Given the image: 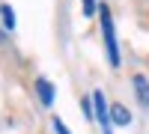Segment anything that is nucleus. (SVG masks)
I'll return each mask as SVG.
<instances>
[{"mask_svg": "<svg viewBox=\"0 0 149 134\" xmlns=\"http://www.w3.org/2000/svg\"><path fill=\"white\" fill-rule=\"evenodd\" d=\"M98 21H102V36H104V51L110 66H119V45H116V30H113V15H110V6H98Z\"/></svg>", "mask_w": 149, "mask_h": 134, "instance_id": "1", "label": "nucleus"}, {"mask_svg": "<svg viewBox=\"0 0 149 134\" xmlns=\"http://www.w3.org/2000/svg\"><path fill=\"white\" fill-rule=\"evenodd\" d=\"M93 110H95V122L102 125V131H104V134H113V131H110V107H107V101H104V92H102V90L93 92Z\"/></svg>", "mask_w": 149, "mask_h": 134, "instance_id": "2", "label": "nucleus"}, {"mask_svg": "<svg viewBox=\"0 0 149 134\" xmlns=\"http://www.w3.org/2000/svg\"><path fill=\"white\" fill-rule=\"evenodd\" d=\"M36 92H39V101H42L45 107L54 104V83L48 81V78H39V81H36Z\"/></svg>", "mask_w": 149, "mask_h": 134, "instance_id": "3", "label": "nucleus"}, {"mask_svg": "<svg viewBox=\"0 0 149 134\" xmlns=\"http://www.w3.org/2000/svg\"><path fill=\"white\" fill-rule=\"evenodd\" d=\"M110 122H116V125H128V122H131L128 107H122V104H110Z\"/></svg>", "mask_w": 149, "mask_h": 134, "instance_id": "4", "label": "nucleus"}, {"mask_svg": "<svg viewBox=\"0 0 149 134\" xmlns=\"http://www.w3.org/2000/svg\"><path fill=\"white\" fill-rule=\"evenodd\" d=\"M134 90H137V99L143 104H149V83H146L143 75H134Z\"/></svg>", "mask_w": 149, "mask_h": 134, "instance_id": "5", "label": "nucleus"}, {"mask_svg": "<svg viewBox=\"0 0 149 134\" xmlns=\"http://www.w3.org/2000/svg\"><path fill=\"white\" fill-rule=\"evenodd\" d=\"M0 15H3V27H6V30H15V12H12L9 3L0 6Z\"/></svg>", "mask_w": 149, "mask_h": 134, "instance_id": "6", "label": "nucleus"}, {"mask_svg": "<svg viewBox=\"0 0 149 134\" xmlns=\"http://www.w3.org/2000/svg\"><path fill=\"white\" fill-rule=\"evenodd\" d=\"M54 131H57V134H72V131L63 125V119H54Z\"/></svg>", "mask_w": 149, "mask_h": 134, "instance_id": "7", "label": "nucleus"}, {"mask_svg": "<svg viewBox=\"0 0 149 134\" xmlns=\"http://www.w3.org/2000/svg\"><path fill=\"white\" fill-rule=\"evenodd\" d=\"M84 12H86V18L95 12V0H84Z\"/></svg>", "mask_w": 149, "mask_h": 134, "instance_id": "8", "label": "nucleus"}]
</instances>
